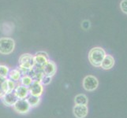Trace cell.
<instances>
[{"label": "cell", "mask_w": 127, "mask_h": 118, "mask_svg": "<svg viewBox=\"0 0 127 118\" xmlns=\"http://www.w3.org/2000/svg\"><path fill=\"white\" fill-rule=\"evenodd\" d=\"M19 69L22 75H29L31 69L35 67L34 57L30 54H21L18 60Z\"/></svg>", "instance_id": "cell-1"}, {"label": "cell", "mask_w": 127, "mask_h": 118, "mask_svg": "<svg viewBox=\"0 0 127 118\" xmlns=\"http://www.w3.org/2000/svg\"><path fill=\"white\" fill-rule=\"evenodd\" d=\"M105 56L106 52L104 49L99 47H95L90 50L89 53V60L93 66L99 68Z\"/></svg>", "instance_id": "cell-2"}, {"label": "cell", "mask_w": 127, "mask_h": 118, "mask_svg": "<svg viewBox=\"0 0 127 118\" xmlns=\"http://www.w3.org/2000/svg\"><path fill=\"white\" fill-rule=\"evenodd\" d=\"M15 49V41L10 37L0 38V54L8 55Z\"/></svg>", "instance_id": "cell-3"}, {"label": "cell", "mask_w": 127, "mask_h": 118, "mask_svg": "<svg viewBox=\"0 0 127 118\" xmlns=\"http://www.w3.org/2000/svg\"><path fill=\"white\" fill-rule=\"evenodd\" d=\"M82 86L83 88L87 91H94L99 86V80L93 75H88L83 79Z\"/></svg>", "instance_id": "cell-4"}, {"label": "cell", "mask_w": 127, "mask_h": 118, "mask_svg": "<svg viewBox=\"0 0 127 118\" xmlns=\"http://www.w3.org/2000/svg\"><path fill=\"white\" fill-rule=\"evenodd\" d=\"M13 109L17 113L21 115L27 114V113L30 111V107L29 104L28 103L26 99H18L16 102V103L13 106Z\"/></svg>", "instance_id": "cell-5"}, {"label": "cell", "mask_w": 127, "mask_h": 118, "mask_svg": "<svg viewBox=\"0 0 127 118\" xmlns=\"http://www.w3.org/2000/svg\"><path fill=\"white\" fill-rule=\"evenodd\" d=\"M29 95L41 97L44 91V87L39 80H33L32 84L29 87Z\"/></svg>", "instance_id": "cell-6"}, {"label": "cell", "mask_w": 127, "mask_h": 118, "mask_svg": "<svg viewBox=\"0 0 127 118\" xmlns=\"http://www.w3.org/2000/svg\"><path fill=\"white\" fill-rule=\"evenodd\" d=\"M33 57H34L35 66H37V67L43 66V65L50 60L48 54L44 51H39L37 53L35 54Z\"/></svg>", "instance_id": "cell-7"}, {"label": "cell", "mask_w": 127, "mask_h": 118, "mask_svg": "<svg viewBox=\"0 0 127 118\" xmlns=\"http://www.w3.org/2000/svg\"><path fill=\"white\" fill-rule=\"evenodd\" d=\"M4 106H8V107H13V106L16 103V102L18 100V98H17L16 94L14 92H10V93H6L4 94L2 98H0Z\"/></svg>", "instance_id": "cell-8"}, {"label": "cell", "mask_w": 127, "mask_h": 118, "mask_svg": "<svg viewBox=\"0 0 127 118\" xmlns=\"http://www.w3.org/2000/svg\"><path fill=\"white\" fill-rule=\"evenodd\" d=\"M73 113L76 118H85L89 113V108L85 105H75L73 108Z\"/></svg>", "instance_id": "cell-9"}, {"label": "cell", "mask_w": 127, "mask_h": 118, "mask_svg": "<svg viewBox=\"0 0 127 118\" xmlns=\"http://www.w3.org/2000/svg\"><path fill=\"white\" fill-rule=\"evenodd\" d=\"M41 69L44 75L53 77L57 71V65L53 61L49 60L43 66L41 67Z\"/></svg>", "instance_id": "cell-10"}, {"label": "cell", "mask_w": 127, "mask_h": 118, "mask_svg": "<svg viewBox=\"0 0 127 118\" xmlns=\"http://www.w3.org/2000/svg\"><path fill=\"white\" fill-rule=\"evenodd\" d=\"M14 92L18 99H26L28 98V96L29 95V87H25L21 84L17 85Z\"/></svg>", "instance_id": "cell-11"}, {"label": "cell", "mask_w": 127, "mask_h": 118, "mask_svg": "<svg viewBox=\"0 0 127 118\" xmlns=\"http://www.w3.org/2000/svg\"><path fill=\"white\" fill-rule=\"evenodd\" d=\"M115 64V61L114 57L111 54H106L101 63L100 67L103 69H104V70H110V69H111L114 67Z\"/></svg>", "instance_id": "cell-12"}, {"label": "cell", "mask_w": 127, "mask_h": 118, "mask_svg": "<svg viewBox=\"0 0 127 118\" xmlns=\"http://www.w3.org/2000/svg\"><path fill=\"white\" fill-rule=\"evenodd\" d=\"M22 76L21 71L19 70L18 68H15V69H13L10 70V72H9V76L8 78L10 79L11 80L17 82V81H19L20 79Z\"/></svg>", "instance_id": "cell-13"}, {"label": "cell", "mask_w": 127, "mask_h": 118, "mask_svg": "<svg viewBox=\"0 0 127 118\" xmlns=\"http://www.w3.org/2000/svg\"><path fill=\"white\" fill-rule=\"evenodd\" d=\"M89 103V98L84 94H78L74 97V104L75 105H85L87 106Z\"/></svg>", "instance_id": "cell-14"}, {"label": "cell", "mask_w": 127, "mask_h": 118, "mask_svg": "<svg viewBox=\"0 0 127 118\" xmlns=\"http://www.w3.org/2000/svg\"><path fill=\"white\" fill-rule=\"evenodd\" d=\"M28 103L31 108H35L38 106L41 102V97H36V96H32V95H29L28 98H26Z\"/></svg>", "instance_id": "cell-15"}, {"label": "cell", "mask_w": 127, "mask_h": 118, "mask_svg": "<svg viewBox=\"0 0 127 118\" xmlns=\"http://www.w3.org/2000/svg\"><path fill=\"white\" fill-rule=\"evenodd\" d=\"M33 80H34L32 79V77L30 76L29 75H22L19 81H20V84L29 87L30 85L32 84Z\"/></svg>", "instance_id": "cell-16"}, {"label": "cell", "mask_w": 127, "mask_h": 118, "mask_svg": "<svg viewBox=\"0 0 127 118\" xmlns=\"http://www.w3.org/2000/svg\"><path fill=\"white\" fill-rule=\"evenodd\" d=\"M10 68L5 65H0V78L7 79L10 72Z\"/></svg>", "instance_id": "cell-17"}, {"label": "cell", "mask_w": 127, "mask_h": 118, "mask_svg": "<svg viewBox=\"0 0 127 118\" xmlns=\"http://www.w3.org/2000/svg\"><path fill=\"white\" fill-rule=\"evenodd\" d=\"M6 93H10V92H13L14 91L17 84L16 82L11 80L10 79L7 78L6 80Z\"/></svg>", "instance_id": "cell-18"}, {"label": "cell", "mask_w": 127, "mask_h": 118, "mask_svg": "<svg viewBox=\"0 0 127 118\" xmlns=\"http://www.w3.org/2000/svg\"><path fill=\"white\" fill-rule=\"evenodd\" d=\"M6 79H2L0 78V98H2V96L6 93Z\"/></svg>", "instance_id": "cell-19"}, {"label": "cell", "mask_w": 127, "mask_h": 118, "mask_svg": "<svg viewBox=\"0 0 127 118\" xmlns=\"http://www.w3.org/2000/svg\"><path fill=\"white\" fill-rule=\"evenodd\" d=\"M52 80V76H47V75H43L41 79L40 82L43 84V86H46V85H48L51 84V82Z\"/></svg>", "instance_id": "cell-20"}, {"label": "cell", "mask_w": 127, "mask_h": 118, "mask_svg": "<svg viewBox=\"0 0 127 118\" xmlns=\"http://www.w3.org/2000/svg\"><path fill=\"white\" fill-rule=\"evenodd\" d=\"M120 8L124 14H127V0H122L120 3Z\"/></svg>", "instance_id": "cell-21"}]
</instances>
